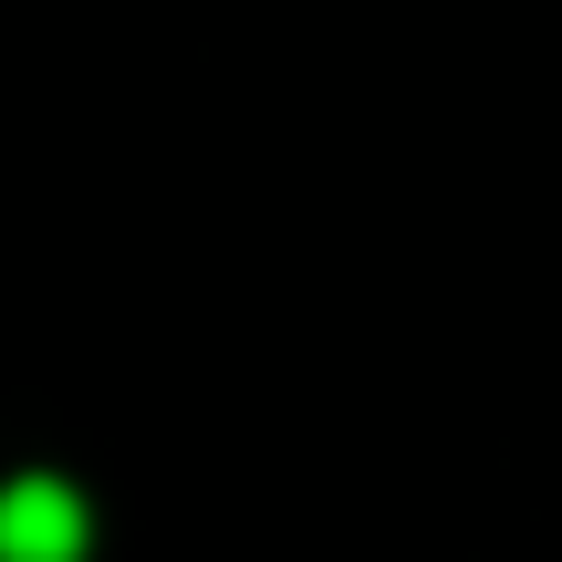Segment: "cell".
<instances>
[{
	"label": "cell",
	"mask_w": 562,
	"mask_h": 562,
	"mask_svg": "<svg viewBox=\"0 0 562 562\" xmlns=\"http://www.w3.org/2000/svg\"><path fill=\"white\" fill-rule=\"evenodd\" d=\"M83 501L63 480H11L0 490V562H83Z\"/></svg>",
	"instance_id": "1"
}]
</instances>
